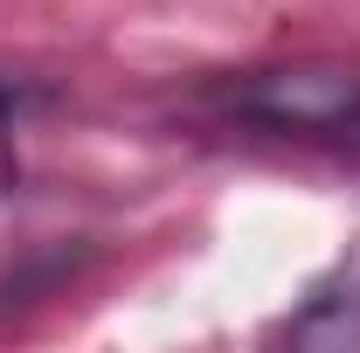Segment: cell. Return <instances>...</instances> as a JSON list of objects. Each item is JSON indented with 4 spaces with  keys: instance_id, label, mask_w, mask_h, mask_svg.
Listing matches in <instances>:
<instances>
[{
    "instance_id": "cell-3",
    "label": "cell",
    "mask_w": 360,
    "mask_h": 353,
    "mask_svg": "<svg viewBox=\"0 0 360 353\" xmlns=\"http://www.w3.org/2000/svg\"><path fill=\"white\" fill-rule=\"evenodd\" d=\"M14 187V111H7V90H0V194Z\"/></svg>"
},
{
    "instance_id": "cell-2",
    "label": "cell",
    "mask_w": 360,
    "mask_h": 353,
    "mask_svg": "<svg viewBox=\"0 0 360 353\" xmlns=\"http://www.w3.org/2000/svg\"><path fill=\"white\" fill-rule=\"evenodd\" d=\"M291 347H360V243L305 291V305L284 319Z\"/></svg>"
},
{
    "instance_id": "cell-1",
    "label": "cell",
    "mask_w": 360,
    "mask_h": 353,
    "mask_svg": "<svg viewBox=\"0 0 360 353\" xmlns=\"http://www.w3.org/2000/svg\"><path fill=\"white\" fill-rule=\"evenodd\" d=\"M229 125H257L270 139H305V146H347L360 153V63L298 56L215 84L208 97Z\"/></svg>"
}]
</instances>
